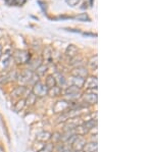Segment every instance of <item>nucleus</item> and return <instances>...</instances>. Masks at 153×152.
<instances>
[{
	"instance_id": "11",
	"label": "nucleus",
	"mask_w": 153,
	"mask_h": 152,
	"mask_svg": "<svg viewBox=\"0 0 153 152\" xmlns=\"http://www.w3.org/2000/svg\"><path fill=\"white\" fill-rule=\"evenodd\" d=\"M71 75L76 76V77L83 78V79H86V78L88 77V70H87V68L84 67H76L75 70H71Z\"/></svg>"
},
{
	"instance_id": "14",
	"label": "nucleus",
	"mask_w": 153,
	"mask_h": 152,
	"mask_svg": "<svg viewBox=\"0 0 153 152\" xmlns=\"http://www.w3.org/2000/svg\"><path fill=\"white\" fill-rule=\"evenodd\" d=\"M97 142H90V143H86L84 146L83 152H97Z\"/></svg>"
},
{
	"instance_id": "3",
	"label": "nucleus",
	"mask_w": 153,
	"mask_h": 152,
	"mask_svg": "<svg viewBox=\"0 0 153 152\" xmlns=\"http://www.w3.org/2000/svg\"><path fill=\"white\" fill-rule=\"evenodd\" d=\"M13 60L18 65H26L31 60V53L27 50H16L13 53Z\"/></svg>"
},
{
	"instance_id": "1",
	"label": "nucleus",
	"mask_w": 153,
	"mask_h": 152,
	"mask_svg": "<svg viewBox=\"0 0 153 152\" xmlns=\"http://www.w3.org/2000/svg\"><path fill=\"white\" fill-rule=\"evenodd\" d=\"M38 76L36 75L35 72L32 70H24L21 73H18V78L16 80L22 86L26 87V86H33L36 82H38Z\"/></svg>"
},
{
	"instance_id": "2",
	"label": "nucleus",
	"mask_w": 153,
	"mask_h": 152,
	"mask_svg": "<svg viewBox=\"0 0 153 152\" xmlns=\"http://www.w3.org/2000/svg\"><path fill=\"white\" fill-rule=\"evenodd\" d=\"M81 95H82L81 89L78 87H75V86H68L63 91V96H65V99L66 101L78 99V98L81 97Z\"/></svg>"
},
{
	"instance_id": "26",
	"label": "nucleus",
	"mask_w": 153,
	"mask_h": 152,
	"mask_svg": "<svg viewBox=\"0 0 153 152\" xmlns=\"http://www.w3.org/2000/svg\"><path fill=\"white\" fill-rule=\"evenodd\" d=\"M76 19H79V21H82V22H90V18L88 16V14L87 13H81L80 16H76Z\"/></svg>"
},
{
	"instance_id": "25",
	"label": "nucleus",
	"mask_w": 153,
	"mask_h": 152,
	"mask_svg": "<svg viewBox=\"0 0 153 152\" xmlns=\"http://www.w3.org/2000/svg\"><path fill=\"white\" fill-rule=\"evenodd\" d=\"M25 105H26V104H25V99H21V100H19L18 103H16L13 108H14L16 111H21V110L24 108Z\"/></svg>"
},
{
	"instance_id": "29",
	"label": "nucleus",
	"mask_w": 153,
	"mask_h": 152,
	"mask_svg": "<svg viewBox=\"0 0 153 152\" xmlns=\"http://www.w3.org/2000/svg\"><path fill=\"white\" fill-rule=\"evenodd\" d=\"M1 55H2V47H1V45H0V57H1Z\"/></svg>"
},
{
	"instance_id": "6",
	"label": "nucleus",
	"mask_w": 153,
	"mask_h": 152,
	"mask_svg": "<svg viewBox=\"0 0 153 152\" xmlns=\"http://www.w3.org/2000/svg\"><path fill=\"white\" fill-rule=\"evenodd\" d=\"M86 139L84 138V136H79L76 135L75 140L73 141V143L71 144V151H78V152H81L83 150L84 146L86 145Z\"/></svg>"
},
{
	"instance_id": "10",
	"label": "nucleus",
	"mask_w": 153,
	"mask_h": 152,
	"mask_svg": "<svg viewBox=\"0 0 153 152\" xmlns=\"http://www.w3.org/2000/svg\"><path fill=\"white\" fill-rule=\"evenodd\" d=\"M84 82H85V79L80 77H76V76H71L70 79L66 80V84H68V86H75V87H78L80 89L83 88Z\"/></svg>"
},
{
	"instance_id": "12",
	"label": "nucleus",
	"mask_w": 153,
	"mask_h": 152,
	"mask_svg": "<svg viewBox=\"0 0 153 152\" xmlns=\"http://www.w3.org/2000/svg\"><path fill=\"white\" fill-rule=\"evenodd\" d=\"M54 78H55V81H56V85L58 86V87H63V86L66 85V79L65 77H63V75H61L60 73H54Z\"/></svg>"
},
{
	"instance_id": "28",
	"label": "nucleus",
	"mask_w": 153,
	"mask_h": 152,
	"mask_svg": "<svg viewBox=\"0 0 153 152\" xmlns=\"http://www.w3.org/2000/svg\"><path fill=\"white\" fill-rule=\"evenodd\" d=\"M0 152H5V151H4V149H3V147H2L1 145H0Z\"/></svg>"
},
{
	"instance_id": "24",
	"label": "nucleus",
	"mask_w": 153,
	"mask_h": 152,
	"mask_svg": "<svg viewBox=\"0 0 153 152\" xmlns=\"http://www.w3.org/2000/svg\"><path fill=\"white\" fill-rule=\"evenodd\" d=\"M53 150H54V143H47L38 152H53Z\"/></svg>"
},
{
	"instance_id": "23",
	"label": "nucleus",
	"mask_w": 153,
	"mask_h": 152,
	"mask_svg": "<svg viewBox=\"0 0 153 152\" xmlns=\"http://www.w3.org/2000/svg\"><path fill=\"white\" fill-rule=\"evenodd\" d=\"M5 2L8 5H16V6H22L27 2V0H5Z\"/></svg>"
},
{
	"instance_id": "7",
	"label": "nucleus",
	"mask_w": 153,
	"mask_h": 152,
	"mask_svg": "<svg viewBox=\"0 0 153 152\" xmlns=\"http://www.w3.org/2000/svg\"><path fill=\"white\" fill-rule=\"evenodd\" d=\"M71 102L66 101V100H61V101H57L53 107V110L55 113H59V112H65L71 109Z\"/></svg>"
},
{
	"instance_id": "27",
	"label": "nucleus",
	"mask_w": 153,
	"mask_h": 152,
	"mask_svg": "<svg viewBox=\"0 0 153 152\" xmlns=\"http://www.w3.org/2000/svg\"><path fill=\"white\" fill-rule=\"evenodd\" d=\"M80 1H81V0H65L66 3H68V5L71 6V7H74V6L78 5V4L80 3Z\"/></svg>"
},
{
	"instance_id": "16",
	"label": "nucleus",
	"mask_w": 153,
	"mask_h": 152,
	"mask_svg": "<svg viewBox=\"0 0 153 152\" xmlns=\"http://www.w3.org/2000/svg\"><path fill=\"white\" fill-rule=\"evenodd\" d=\"M61 94H62V90L57 85L54 86L51 89H48V95H50L51 97H58L61 96Z\"/></svg>"
},
{
	"instance_id": "19",
	"label": "nucleus",
	"mask_w": 153,
	"mask_h": 152,
	"mask_svg": "<svg viewBox=\"0 0 153 152\" xmlns=\"http://www.w3.org/2000/svg\"><path fill=\"white\" fill-rule=\"evenodd\" d=\"M45 85L48 89H51L53 88L54 86H56V81H55V78H54L53 75H50L46 78V81H45Z\"/></svg>"
},
{
	"instance_id": "4",
	"label": "nucleus",
	"mask_w": 153,
	"mask_h": 152,
	"mask_svg": "<svg viewBox=\"0 0 153 152\" xmlns=\"http://www.w3.org/2000/svg\"><path fill=\"white\" fill-rule=\"evenodd\" d=\"M32 93L37 98H43L48 95V88L46 87L45 83H42L40 81L36 82L32 88Z\"/></svg>"
},
{
	"instance_id": "9",
	"label": "nucleus",
	"mask_w": 153,
	"mask_h": 152,
	"mask_svg": "<svg viewBox=\"0 0 153 152\" xmlns=\"http://www.w3.org/2000/svg\"><path fill=\"white\" fill-rule=\"evenodd\" d=\"M11 57H12V55L10 54L9 51H7V52L1 55V57H0V73L4 72V70L8 67L9 63H10V60H11Z\"/></svg>"
},
{
	"instance_id": "8",
	"label": "nucleus",
	"mask_w": 153,
	"mask_h": 152,
	"mask_svg": "<svg viewBox=\"0 0 153 152\" xmlns=\"http://www.w3.org/2000/svg\"><path fill=\"white\" fill-rule=\"evenodd\" d=\"M97 86H98V81L97 78L94 76H88L85 79L84 82L83 88H85L86 90H97Z\"/></svg>"
},
{
	"instance_id": "18",
	"label": "nucleus",
	"mask_w": 153,
	"mask_h": 152,
	"mask_svg": "<svg viewBox=\"0 0 153 152\" xmlns=\"http://www.w3.org/2000/svg\"><path fill=\"white\" fill-rule=\"evenodd\" d=\"M36 100H37V97L31 92V93H29V95L27 96L26 99H25V104L28 105V106H32V105H34L36 103Z\"/></svg>"
},
{
	"instance_id": "17",
	"label": "nucleus",
	"mask_w": 153,
	"mask_h": 152,
	"mask_svg": "<svg viewBox=\"0 0 153 152\" xmlns=\"http://www.w3.org/2000/svg\"><path fill=\"white\" fill-rule=\"evenodd\" d=\"M56 152H71V146L65 143H58L55 147Z\"/></svg>"
},
{
	"instance_id": "22",
	"label": "nucleus",
	"mask_w": 153,
	"mask_h": 152,
	"mask_svg": "<svg viewBox=\"0 0 153 152\" xmlns=\"http://www.w3.org/2000/svg\"><path fill=\"white\" fill-rule=\"evenodd\" d=\"M25 92H26V87L19 86V87L16 88V89L13 90V92L11 93V95H13V97H16V96H19V95H23Z\"/></svg>"
},
{
	"instance_id": "20",
	"label": "nucleus",
	"mask_w": 153,
	"mask_h": 152,
	"mask_svg": "<svg viewBox=\"0 0 153 152\" xmlns=\"http://www.w3.org/2000/svg\"><path fill=\"white\" fill-rule=\"evenodd\" d=\"M47 70H48L47 65H45L42 63L40 67H37L35 70V73L38 76V77H43V76H45V73L47 72Z\"/></svg>"
},
{
	"instance_id": "5",
	"label": "nucleus",
	"mask_w": 153,
	"mask_h": 152,
	"mask_svg": "<svg viewBox=\"0 0 153 152\" xmlns=\"http://www.w3.org/2000/svg\"><path fill=\"white\" fill-rule=\"evenodd\" d=\"M82 99L85 103H87L89 105H93L96 104L98 101V96H97V92H94V90H86L85 93H83L82 95Z\"/></svg>"
},
{
	"instance_id": "15",
	"label": "nucleus",
	"mask_w": 153,
	"mask_h": 152,
	"mask_svg": "<svg viewBox=\"0 0 153 152\" xmlns=\"http://www.w3.org/2000/svg\"><path fill=\"white\" fill-rule=\"evenodd\" d=\"M78 52H79V50L75 45H70L68 48H66L65 55L68 56L70 58H74L75 56L78 55Z\"/></svg>"
},
{
	"instance_id": "13",
	"label": "nucleus",
	"mask_w": 153,
	"mask_h": 152,
	"mask_svg": "<svg viewBox=\"0 0 153 152\" xmlns=\"http://www.w3.org/2000/svg\"><path fill=\"white\" fill-rule=\"evenodd\" d=\"M51 138H52V136L47 131H43L37 135V140L40 142H48Z\"/></svg>"
},
{
	"instance_id": "21",
	"label": "nucleus",
	"mask_w": 153,
	"mask_h": 152,
	"mask_svg": "<svg viewBox=\"0 0 153 152\" xmlns=\"http://www.w3.org/2000/svg\"><path fill=\"white\" fill-rule=\"evenodd\" d=\"M97 60H98V56L97 55L92 56V57L89 59L88 65H89V67H90L91 70H96V68H97V65H98Z\"/></svg>"
}]
</instances>
